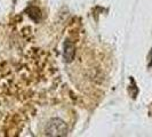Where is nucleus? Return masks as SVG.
Listing matches in <instances>:
<instances>
[{
	"label": "nucleus",
	"mask_w": 152,
	"mask_h": 137,
	"mask_svg": "<svg viewBox=\"0 0 152 137\" xmlns=\"http://www.w3.org/2000/svg\"><path fill=\"white\" fill-rule=\"evenodd\" d=\"M65 133H66V127L64 122L58 119H55L52 122H49L46 129V134L50 136H61V135H64Z\"/></svg>",
	"instance_id": "1"
},
{
	"label": "nucleus",
	"mask_w": 152,
	"mask_h": 137,
	"mask_svg": "<svg viewBox=\"0 0 152 137\" xmlns=\"http://www.w3.org/2000/svg\"><path fill=\"white\" fill-rule=\"evenodd\" d=\"M63 48H64V50H63L64 60L66 62H71L75 57V46L72 45L70 41H65Z\"/></svg>",
	"instance_id": "2"
}]
</instances>
